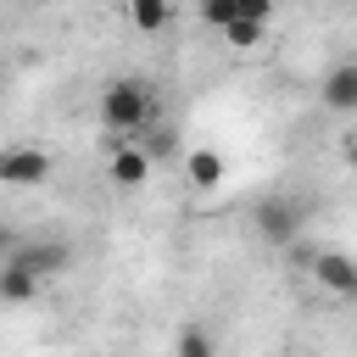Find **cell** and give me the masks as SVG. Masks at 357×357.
<instances>
[{"instance_id":"obj_1","label":"cell","mask_w":357,"mask_h":357,"mask_svg":"<svg viewBox=\"0 0 357 357\" xmlns=\"http://www.w3.org/2000/svg\"><path fill=\"white\" fill-rule=\"evenodd\" d=\"M95 112H100V128H112L117 139H139L151 128V117H156V89L145 78H112L100 89Z\"/></svg>"},{"instance_id":"obj_2","label":"cell","mask_w":357,"mask_h":357,"mask_svg":"<svg viewBox=\"0 0 357 357\" xmlns=\"http://www.w3.org/2000/svg\"><path fill=\"white\" fill-rule=\"evenodd\" d=\"M251 229H257L262 245L290 251V245L301 240V229H307V206L290 201V195H262V201L251 206Z\"/></svg>"},{"instance_id":"obj_3","label":"cell","mask_w":357,"mask_h":357,"mask_svg":"<svg viewBox=\"0 0 357 357\" xmlns=\"http://www.w3.org/2000/svg\"><path fill=\"white\" fill-rule=\"evenodd\" d=\"M0 262H17V268H28L33 279H61L67 268H73V240H61V234H39V240H17Z\"/></svg>"},{"instance_id":"obj_4","label":"cell","mask_w":357,"mask_h":357,"mask_svg":"<svg viewBox=\"0 0 357 357\" xmlns=\"http://www.w3.org/2000/svg\"><path fill=\"white\" fill-rule=\"evenodd\" d=\"M50 173H56V156L45 145H6L0 151V184H11V190H33Z\"/></svg>"},{"instance_id":"obj_5","label":"cell","mask_w":357,"mask_h":357,"mask_svg":"<svg viewBox=\"0 0 357 357\" xmlns=\"http://www.w3.org/2000/svg\"><path fill=\"white\" fill-rule=\"evenodd\" d=\"M301 257H307L312 279H318L329 296H357V262H351L346 251H335V245H301Z\"/></svg>"},{"instance_id":"obj_6","label":"cell","mask_w":357,"mask_h":357,"mask_svg":"<svg viewBox=\"0 0 357 357\" xmlns=\"http://www.w3.org/2000/svg\"><path fill=\"white\" fill-rule=\"evenodd\" d=\"M318 100H324L329 112L351 117V112H357V61H335V67L324 73V84H318Z\"/></svg>"},{"instance_id":"obj_7","label":"cell","mask_w":357,"mask_h":357,"mask_svg":"<svg viewBox=\"0 0 357 357\" xmlns=\"http://www.w3.org/2000/svg\"><path fill=\"white\" fill-rule=\"evenodd\" d=\"M151 178V151L139 145V139H123V151L112 156V184H123V190H139Z\"/></svg>"},{"instance_id":"obj_8","label":"cell","mask_w":357,"mask_h":357,"mask_svg":"<svg viewBox=\"0 0 357 357\" xmlns=\"http://www.w3.org/2000/svg\"><path fill=\"white\" fill-rule=\"evenodd\" d=\"M45 296V279H33L28 268H17V262H0V301L6 307H28V301H39Z\"/></svg>"},{"instance_id":"obj_9","label":"cell","mask_w":357,"mask_h":357,"mask_svg":"<svg viewBox=\"0 0 357 357\" xmlns=\"http://www.w3.org/2000/svg\"><path fill=\"white\" fill-rule=\"evenodd\" d=\"M223 173H229V162H223V151H212V145H195V151L184 156V178H190L195 190L223 184Z\"/></svg>"},{"instance_id":"obj_10","label":"cell","mask_w":357,"mask_h":357,"mask_svg":"<svg viewBox=\"0 0 357 357\" xmlns=\"http://www.w3.org/2000/svg\"><path fill=\"white\" fill-rule=\"evenodd\" d=\"M173 11H178V0H128L134 33H162V28L173 22Z\"/></svg>"},{"instance_id":"obj_11","label":"cell","mask_w":357,"mask_h":357,"mask_svg":"<svg viewBox=\"0 0 357 357\" xmlns=\"http://www.w3.org/2000/svg\"><path fill=\"white\" fill-rule=\"evenodd\" d=\"M218 33H223L234 50H257V45H262V33H268V22H257V17H234V22H223Z\"/></svg>"},{"instance_id":"obj_12","label":"cell","mask_w":357,"mask_h":357,"mask_svg":"<svg viewBox=\"0 0 357 357\" xmlns=\"http://www.w3.org/2000/svg\"><path fill=\"white\" fill-rule=\"evenodd\" d=\"M173 346H178V357H212V351H218V340H212L206 329H178Z\"/></svg>"},{"instance_id":"obj_13","label":"cell","mask_w":357,"mask_h":357,"mask_svg":"<svg viewBox=\"0 0 357 357\" xmlns=\"http://www.w3.org/2000/svg\"><path fill=\"white\" fill-rule=\"evenodd\" d=\"M234 17H257V22H273V0H229Z\"/></svg>"},{"instance_id":"obj_14","label":"cell","mask_w":357,"mask_h":357,"mask_svg":"<svg viewBox=\"0 0 357 357\" xmlns=\"http://www.w3.org/2000/svg\"><path fill=\"white\" fill-rule=\"evenodd\" d=\"M17 240H22V234H17V229H11V223H0V257H6V251H11V245H17Z\"/></svg>"}]
</instances>
